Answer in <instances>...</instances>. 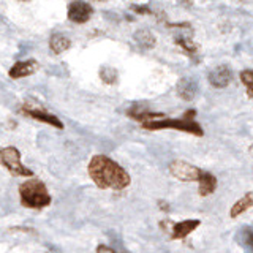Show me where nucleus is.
<instances>
[{"mask_svg": "<svg viewBox=\"0 0 253 253\" xmlns=\"http://www.w3.org/2000/svg\"><path fill=\"white\" fill-rule=\"evenodd\" d=\"M93 184L101 190H124L130 185L131 177L121 165L106 155H93L87 166Z\"/></svg>", "mask_w": 253, "mask_h": 253, "instance_id": "obj_1", "label": "nucleus"}, {"mask_svg": "<svg viewBox=\"0 0 253 253\" xmlns=\"http://www.w3.org/2000/svg\"><path fill=\"white\" fill-rule=\"evenodd\" d=\"M19 201L27 209H44L51 204L52 198L44 182L40 179H29L19 185Z\"/></svg>", "mask_w": 253, "mask_h": 253, "instance_id": "obj_2", "label": "nucleus"}, {"mask_svg": "<svg viewBox=\"0 0 253 253\" xmlns=\"http://www.w3.org/2000/svg\"><path fill=\"white\" fill-rule=\"evenodd\" d=\"M142 128L149 130V131H158V130H177V131H184L190 133L193 136H203L204 131L201 128V125L195 122V119H154V121H147L142 122Z\"/></svg>", "mask_w": 253, "mask_h": 253, "instance_id": "obj_3", "label": "nucleus"}, {"mask_svg": "<svg viewBox=\"0 0 253 253\" xmlns=\"http://www.w3.org/2000/svg\"><path fill=\"white\" fill-rule=\"evenodd\" d=\"M0 166L16 177H34V171L21 162L19 149L13 146L0 147Z\"/></svg>", "mask_w": 253, "mask_h": 253, "instance_id": "obj_4", "label": "nucleus"}, {"mask_svg": "<svg viewBox=\"0 0 253 253\" xmlns=\"http://www.w3.org/2000/svg\"><path fill=\"white\" fill-rule=\"evenodd\" d=\"M21 114H24L29 119H34V121L51 125V126H54V128H57V130L63 128V122L60 121L57 116L47 113V111H44L42 108H37L34 105H30V103H26V105L21 108Z\"/></svg>", "mask_w": 253, "mask_h": 253, "instance_id": "obj_5", "label": "nucleus"}, {"mask_svg": "<svg viewBox=\"0 0 253 253\" xmlns=\"http://www.w3.org/2000/svg\"><path fill=\"white\" fill-rule=\"evenodd\" d=\"M203 169L184 160H174L169 165V172L180 182H196Z\"/></svg>", "mask_w": 253, "mask_h": 253, "instance_id": "obj_6", "label": "nucleus"}, {"mask_svg": "<svg viewBox=\"0 0 253 253\" xmlns=\"http://www.w3.org/2000/svg\"><path fill=\"white\" fill-rule=\"evenodd\" d=\"M93 8L90 3L83 2V0H73L67 8V18L68 21L75 24H85L92 19Z\"/></svg>", "mask_w": 253, "mask_h": 253, "instance_id": "obj_7", "label": "nucleus"}, {"mask_svg": "<svg viewBox=\"0 0 253 253\" xmlns=\"http://www.w3.org/2000/svg\"><path fill=\"white\" fill-rule=\"evenodd\" d=\"M231 78L233 73L228 65H217L215 68H212L209 71L208 76L211 85L215 87V89H225V87H228L229 83H231Z\"/></svg>", "mask_w": 253, "mask_h": 253, "instance_id": "obj_8", "label": "nucleus"}, {"mask_svg": "<svg viewBox=\"0 0 253 253\" xmlns=\"http://www.w3.org/2000/svg\"><path fill=\"white\" fill-rule=\"evenodd\" d=\"M37 70H38V62L37 60H34V59L19 60L10 68V71H8V76H10L11 79H21V78L32 76Z\"/></svg>", "mask_w": 253, "mask_h": 253, "instance_id": "obj_9", "label": "nucleus"}, {"mask_svg": "<svg viewBox=\"0 0 253 253\" xmlns=\"http://www.w3.org/2000/svg\"><path fill=\"white\" fill-rule=\"evenodd\" d=\"M201 225L200 220L192 218V220H182L179 223L171 225V237L172 239H185L188 234H192L195 229Z\"/></svg>", "mask_w": 253, "mask_h": 253, "instance_id": "obj_10", "label": "nucleus"}, {"mask_svg": "<svg viewBox=\"0 0 253 253\" xmlns=\"http://www.w3.org/2000/svg\"><path fill=\"white\" fill-rule=\"evenodd\" d=\"M177 95L185 101H192L198 93V84L192 78H180L176 85Z\"/></svg>", "mask_w": 253, "mask_h": 253, "instance_id": "obj_11", "label": "nucleus"}, {"mask_svg": "<svg viewBox=\"0 0 253 253\" xmlns=\"http://www.w3.org/2000/svg\"><path fill=\"white\" fill-rule=\"evenodd\" d=\"M198 185H200V195L201 196H209L217 190V177L213 174L208 172V171H201L200 177H198Z\"/></svg>", "mask_w": 253, "mask_h": 253, "instance_id": "obj_12", "label": "nucleus"}, {"mask_svg": "<svg viewBox=\"0 0 253 253\" xmlns=\"http://www.w3.org/2000/svg\"><path fill=\"white\" fill-rule=\"evenodd\" d=\"M126 116L130 119H134L138 122H147V121H154V119H162L165 117V114L162 113H150V111H146L142 106H131L128 111H126Z\"/></svg>", "mask_w": 253, "mask_h": 253, "instance_id": "obj_13", "label": "nucleus"}, {"mask_svg": "<svg viewBox=\"0 0 253 253\" xmlns=\"http://www.w3.org/2000/svg\"><path fill=\"white\" fill-rule=\"evenodd\" d=\"M250 208H253V192H247L233 204L231 211H229V217L237 218L239 215H242L244 212H247Z\"/></svg>", "mask_w": 253, "mask_h": 253, "instance_id": "obj_14", "label": "nucleus"}, {"mask_svg": "<svg viewBox=\"0 0 253 253\" xmlns=\"http://www.w3.org/2000/svg\"><path fill=\"white\" fill-rule=\"evenodd\" d=\"M49 47L54 54H62L71 47V40L63 34H54L49 40Z\"/></svg>", "mask_w": 253, "mask_h": 253, "instance_id": "obj_15", "label": "nucleus"}, {"mask_svg": "<svg viewBox=\"0 0 253 253\" xmlns=\"http://www.w3.org/2000/svg\"><path fill=\"white\" fill-rule=\"evenodd\" d=\"M134 42H136L142 49H152L155 46V37L149 30H138L134 34Z\"/></svg>", "mask_w": 253, "mask_h": 253, "instance_id": "obj_16", "label": "nucleus"}, {"mask_svg": "<svg viewBox=\"0 0 253 253\" xmlns=\"http://www.w3.org/2000/svg\"><path fill=\"white\" fill-rule=\"evenodd\" d=\"M100 79L108 85H114L119 81V73L113 67H101L100 68Z\"/></svg>", "mask_w": 253, "mask_h": 253, "instance_id": "obj_17", "label": "nucleus"}, {"mask_svg": "<svg viewBox=\"0 0 253 253\" xmlns=\"http://www.w3.org/2000/svg\"><path fill=\"white\" fill-rule=\"evenodd\" d=\"M176 44L180 46L182 49H184V52L187 55H190V57H195V55L198 54V47L196 44L192 42V40H187V38H176Z\"/></svg>", "mask_w": 253, "mask_h": 253, "instance_id": "obj_18", "label": "nucleus"}, {"mask_svg": "<svg viewBox=\"0 0 253 253\" xmlns=\"http://www.w3.org/2000/svg\"><path fill=\"white\" fill-rule=\"evenodd\" d=\"M241 81L247 89V95L253 98V70H244L241 73Z\"/></svg>", "mask_w": 253, "mask_h": 253, "instance_id": "obj_19", "label": "nucleus"}, {"mask_svg": "<svg viewBox=\"0 0 253 253\" xmlns=\"http://www.w3.org/2000/svg\"><path fill=\"white\" fill-rule=\"evenodd\" d=\"M131 11H134L136 14H152V10L147 5H131Z\"/></svg>", "mask_w": 253, "mask_h": 253, "instance_id": "obj_20", "label": "nucleus"}, {"mask_svg": "<svg viewBox=\"0 0 253 253\" xmlns=\"http://www.w3.org/2000/svg\"><path fill=\"white\" fill-rule=\"evenodd\" d=\"M97 252H114L113 249H111V247H105V245H98V247H97Z\"/></svg>", "mask_w": 253, "mask_h": 253, "instance_id": "obj_21", "label": "nucleus"}, {"mask_svg": "<svg viewBox=\"0 0 253 253\" xmlns=\"http://www.w3.org/2000/svg\"><path fill=\"white\" fill-rule=\"evenodd\" d=\"M249 150H250V154L253 155V142H252V146H250V149H249Z\"/></svg>", "mask_w": 253, "mask_h": 253, "instance_id": "obj_22", "label": "nucleus"}, {"mask_svg": "<svg viewBox=\"0 0 253 253\" xmlns=\"http://www.w3.org/2000/svg\"><path fill=\"white\" fill-rule=\"evenodd\" d=\"M249 239H250V242H253V234L252 233L249 234Z\"/></svg>", "mask_w": 253, "mask_h": 253, "instance_id": "obj_23", "label": "nucleus"}, {"mask_svg": "<svg viewBox=\"0 0 253 253\" xmlns=\"http://www.w3.org/2000/svg\"><path fill=\"white\" fill-rule=\"evenodd\" d=\"M19 2H30V0H19Z\"/></svg>", "mask_w": 253, "mask_h": 253, "instance_id": "obj_24", "label": "nucleus"}, {"mask_svg": "<svg viewBox=\"0 0 253 253\" xmlns=\"http://www.w3.org/2000/svg\"><path fill=\"white\" fill-rule=\"evenodd\" d=\"M98 2H106V0H98Z\"/></svg>", "mask_w": 253, "mask_h": 253, "instance_id": "obj_25", "label": "nucleus"}]
</instances>
